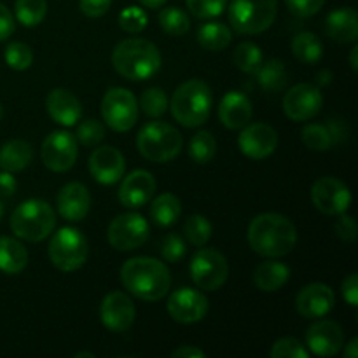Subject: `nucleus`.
<instances>
[{"mask_svg": "<svg viewBox=\"0 0 358 358\" xmlns=\"http://www.w3.org/2000/svg\"><path fill=\"white\" fill-rule=\"evenodd\" d=\"M248 243L262 257H285L297 243L296 226L280 213H261L248 226Z\"/></svg>", "mask_w": 358, "mask_h": 358, "instance_id": "1", "label": "nucleus"}, {"mask_svg": "<svg viewBox=\"0 0 358 358\" xmlns=\"http://www.w3.org/2000/svg\"><path fill=\"white\" fill-rule=\"evenodd\" d=\"M122 285L142 301L163 299L171 287V275L166 264L152 257H133L121 268Z\"/></svg>", "mask_w": 358, "mask_h": 358, "instance_id": "2", "label": "nucleus"}, {"mask_svg": "<svg viewBox=\"0 0 358 358\" xmlns=\"http://www.w3.org/2000/svg\"><path fill=\"white\" fill-rule=\"evenodd\" d=\"M112 65L119 76L129 80H147L161 69V52L145 38H126L112 51Z\"/></svg>", "mask_w": 358, "mask_h": 358, "instance_id": "3", "label": "nucleus"}, {"mask_svg": "<svg viewBox=\"0 0 358 358\" xmlns=\"http://www.w3.org/2000/svg\"><path fill=\"white\" fill-rule=\"evenodd\" d=\"M212 90L205 80L191 79L175 90L170 101L171 115L185 128H198L205 124L212 110Z\"/></svg>", "mask_w": 358, "mask_h": 358, "instance_id": "4", "label": "nucleus"}, {"mask_svg": "<svg viewBox=\"0 0 358 358\" xmlns=\"http://www.w3.org/2000/svg\"><path fill=\"white\" fill-rule=\"evenodd\" d=\"M56 215L51 205L44 199H28L16 206L10 215V229L24 241H42L52 233Z\"/></svg>", "mask_w": 358, "mask_h": 358, "instance_id": "5", "label": "nucleus"}, {"mask_svg": "<svg viewBox=\"0 0 358 358\" xmlns=\"http://www.w3.org/2000/svg\"><path fill=\"white\" fill-rule=\"evenodd\" d=\"M180 131L168 122L152 121L143 126L136 136L138 152L152 163H168L182 150Z\"/></svg>", "mask_w": 358, "mask_h": 358, "instance_id": "6", "label": "nucleus"}, {"mask_svg": "<svg viewBox=\"0 0 358 358\" xmlns=\"http://www.w3.org/2000/svg\"><path fill=\"white\" fill-rule=\"evenodd\" d=\"M278 0H233L229 23L241 35H257L268 30L276 17Z\"/></svg>", "mask_w": 358, "mask_h": 358, "instance_id": "7", "label": "nucleus"}, {"mask_svg": "<svg viewBox=\"0 0 358 358\" xmlns=\"http://www.w3.org/2000/svg\"><path fill=\"white\" fill-rule=\"evenodd\" d=\"M49 259L59 271L72 273L83 268L87 261L90 247L87 240L76 227H62L56 231L49 243Z\"/></svg>", "mask_w": 358, "mask_h": 358, "instance_id": "8", "label": "nucleus"}, {"mask_svg": "<svg viewBox=\"0 0 358 358\" xmlns=\"http://www.w3.org/2000/svg\"><path fill=\"white\" fill-rule=\"evenodd\" d=\"M101 117L114 131H129L138 119V101L135 94L126 87L108 90L101 98Z\"/></svg>", "mask_w": 358, "mask_h": 358, "instance_id": "9", "label": "nucleus"}, {"mask_svg": "<svg viewBox=\"0 0 358 358\" xmlns=\"http://www.w3.org/2000/svg\"><path fill=\"white\" fill-rule=\"evenodd\" d=\"M189 271H191V278L198 289L205 290V292H213L227 282L229 264L219 250L201 248L192 255Z\"/></svg>", "mask_w": 358, "mask_h": 358, "instance_id": "10", "label": "nucleus"}, {"mask_svg": "<svg viewBox=\"0 0 358 358\" xmlns=\"http://www.w3.org/2000/svg\"><path fill=\"white\" fill-rule=\"evenodd\" d=\"M149 222L140 213L129 212L112 219L107 238L110 247L121 252H131L140 248L149 240Z\"/></svg>", "mask_w": 358, "mask_h": 358, "instance_id": "11", "label": "nucleus"}, {"mask_svg": "<svg viewBox=\"0 0 358 358\" xmlns=\"http://www.w3.org/2000/svg\"><path fill=\"white\" fill-rule=\"evenodd\" d=\"M77 154H79L77 138L72 133L62 131V129L45 136L41 147L42 163L48 170L56 171V173L69 171L76 164Z\"/></svg>", "mask_w": 358, "mask_h": 358, "instance_id": "12", "label": "nucleus"}, {"mask_svg": "<svg viewBox=\"0 0 358 358\" xmlns=\"http://www.w3.org/2000/svg\"><path fill=\"white\" fill-rule=\"evenodd\" d=\"M311 201L325 215H341L352 205V192L339 178L322 177L311 187Z\"/></svg>", "mask_w": 358, "mask_h": 358, "instance_id": "13", "label": "nucleus"}, {"mask_svg": "<svg viewBox=\"0 0 358 358\" xmlns=\"http://www.w3.org/2000/svg\"><path fill=\"white\" fill-rule=\"evenodd\" d=\"M282 105L285 115L292 121H310L322 110L324 96L315 84L303 83L287 91Z\"/></svg>", "mask_w": 358, "mask_h": 358, "instance_id": "14", "label": "nucleus"}, {"mask_svg": "<svg viewBox=\"0 0 358 358\" xmlns=\"http://www.w3.org/2000/svg\"><path fill=\"white\" fill-rule=\"evenodd\" d=\"M168 313L178 324H196L208 313V299L201 290L182 287L168 299Z\"/></svg>", "mask_w": 358, "mask_h": 358, "instance_id": "15", "label": "nucleus"}, {"mask_svg": "<svg viewBox=\"0 0 358 358\" xmlns=\"http://www.w3.org/2000/svg\"><path fill=\"white\" fill-rule=\"evenodd\" d=\"M238 145L243 156L250 159H266L278 145V133L266 122H254L241 128Z\"/></svg>", "mask_w": 358, "mask_h": 358, "instance_id": "16", "label": "nucleus"}, {"mask_svg": "<svg viewBox=\"0 0 358 358\" xmlns=\"http://www.w3.org/2000/svg\"><path fill=\"white\" fill-rule=\"evenodd\" d=\"M345 345V332L341 325L332 320H320L306 332L308 352L318 357H336Z\"/></svg>", "mask_w": 358, "mask_h": 358, "instance_id": "17", "label": "nucleus"}, {"mask_svg": "<svg viewBox=\"0 0 358 358\" xmlns=\"http://www.w3.org/2000/svg\"><path fill=\"white\" fill-rule=\"evenodd\" d=\"M87 168H90V173L93 175V178L98 184H117L124 177V156L112 145L98 147L90 156Z\"/></svg>", "mask_w": 358, "mask_h": 358, "instance_id": "18", "label": "nucleus"}, {"mask_svg": "<svg viewBox=\"0 0 358 358\" xmlns=\"http://www.w3.org/2000/svg\"><path fill=\"white\" fill-rule=\"evenodd\" d=\"M135 304L124 292H110L101 301V324L110 332H126L135 322Z\"/></svg>", "mask_w": 358, "mask_h": 358, "instance_id": "19", "label": "nucleus"}, {"mask_svg": "<svg viewBox=\"0 0 358 358\" xmlns=\"http://www.w3.org/2000/svg\"><path fill=\"white\" fill-rule=\"evenodd\" d=\"M334 304V292L325 283H310L303 290H299L296 297V308L299 315L304 318H311V320H317V318L331 313Z\"/></svg>", "mask_w": 358, "mask_h": 358, "instance_id": "20", "label": "nucleus"}, {"mask_svg": "<svg viewBox=\"0 0 358 358\" xmlns=\"http://www.w3.org/2000/svg\"><path fill=\"white\" fill-rule=\"evenodd\" d=\"M156 192V180L145 170H135L122 178L119 189V201L126 208H142L152 199Z\"/></svg>", "mask_w": 358, "mask_h": 358, "instance_id": "21", "label": "nucleus"}, {"mask_svg": "<svg viewBox=\"0 0 358 358\" xmlns=\"http://www.w3.org/2000/svg\"><path fill=\"white\" fill-rule=\"evenodd\" d=\"M58 212L59 215L70 222H80L86 219L91 208V194L87 187L79 182H70L63 185L58 192Z\"/></svg>", "mask_w": 358, "mask_h": 358, "instance_id": "22", "label": "nucleus"}, {"mask_svg": "<svg viewBox=\"0 0 358 358\" xmlns=\"http://www.w3.org/2000/svg\"><path fill=\"white\" fill-rule=\"evenodd\" d=\"M45 108H48V114L51 115L52 121L66 126V128L76 126L83 115L79 98L70 93L69 90H63V87L49 91L48 98H45Z\"/></svg>", "mask_w": 358, "mask_h": 358, "instance_id": "23", "label": "nucleus"}, {"mask_svg": "<svg viewBox=\"0 0 358 358\" xmlns=\"http://www.w3.org/2000/svg\"><path fill=\"white\" fill-rule=\"evenodd\" d=\"M219 119L226 128L241 129L252 119V103L241 91H229L224 94L219 105Z\"/></svg>", "mask_w": 358, "mask_h": 358, "instance_id": "24", "label": "nucleus"}, {"mask_svg": "<svg viewBox=\"0 0 358 358\" xmlns=\"http://www.w3.org/2000/svg\"><path fill=\"white\" fill-rule=\"evenodd\" d=\"M325 31L329 37L341 44L355 42L358 38V14L353 7H339L329 13L325 20Z\"/></svg>", "mask_w": 358, "mask_h": 358, "instance_id": "25", "label": "nucleus"}, {"mask_svg": "<svg viewBox=\"0 0 358 358\" xmlns=\"http://www.w3.org/2000/svg\"><path fill=\"white\" fill-rule=\"evenodd\" d=\"M290 278L289 266L276 261H266L259 264L254 271V283L262 292H276Z\"/></svg>", "mask_w": 358, "mask_h": 358, "instance_id": "26", "label": "nucleus"}, {"mask_svg": "<svg viewBox=\"0 0 358 358\" xmlns=\"http://www.w3.org/2000/svg\"><path fill=\"white\" fill-rule=\"evenodd\" d=\"M34 149L24 140H10L0 149V168L9 173L24 170L31 163Z\"/></svg>", "mask_w": 358, "mask_h": 358, "instance_id": "27", "label": "nucleus"}, {"mask_svg": "<svg viewBox=\"0 0 358 358\" xmlns=\"http://www.w3.org/2000/svg\"><path fill=\"white\" fill-rule=\"evenodd\" d=\"M28 264V252L17 240L0 236V271L6 275H17Z\"/></svg>", "mask_w": 358, "mask_h": 358, "instance_id": "28", "label": "nucleus"}, {"mask_svg": "<svg viewBox=\"0 0 358 358\" xmlns=\"http://www.w3.org/2000/svg\"><path fill=\"white\" fill-rule=\"evenodd\" d=\"M182 213L180 199L171 192H164V194L157 196L152 203H150V219L156 226L159 227H170L178 220Z\"/></svg>", "mask_w": 358, "mask_h": 358, "instance_id": "29", "label": "nucleus"}, {"mask_svg": "<svg viewBox=\"0 0 358 358\" xmlns=\"http://www.w3.org/2000/svg\"><path fill=\"white\" fill-rule=\"evenodd\" d=\"M259 86L268 93H278L287 84V70L285 63L282 59H268L262 62L257 72L254 73Z\"/></svg>", "mask_w": 358, "mask_h": 358, "instance_id": "30", "label": "nucleus"}, {"mask_svg": "<svg viewBox=\"0 0 358 358\" xmlns=\"http://www.w3.org/2000/svg\"><path fill=\"white\" fill-rule=\"evenodd\" d=\"M231 28L219 21H208L203 23L198 30V42L201 48L208 51H222L231 44Z\"/></svg>", "mask_w": 358, "mask_h": 358, "instance_id": "31", "label": "nucleus"}, {"mask_svg": "<svg viewBox=\"0 0 358 358\" xmlns=\"http://www.w3.org/2000/svg\"><path fill=\"white\" fill-rule=\"evenodd\" d=\"M292 52L301 63L306 65H315L324 56V45H322L320 38L311 31H303L297 34L292 41Z\"/></svg>", "mask_w": 358, "mask_h": 358, "instance_id": "32", "label": "nucleus"}, {"mask_svg": "<svg viewBox=\"0 0 358 358\" xmlns=\"http://www.w3.org/2000/svg\"><path fill=\"white\" fill-rule=\"evenodd\" d=\"M16 17L23 27H37L44 21L48 14V2L45 0H16Z\"/></svg>", "mask_w": 358, "mask_h": 358, "instance_id": "33", "label": "nucleus"}, {"mask_svg": "<svg viewBox=\"0 0 358 358\" xmlns=\"http://www.w3.org/2000/svg\"><path fill=\"white\" fill-rule=\"evenodd\" d=\"M217 152V142L210 131H198L189 142V157L198 164H206Z\"/></svg>", "mask_w": 358, "mask_h": 358, "instance_id": "34", "label": "nucleus"}, {"mask_svg": "<svg viewBox=\"0 0 358 358\" xmlns=\"http://www.w3.org/2000/svg\"><path fill=\"white\" fill-rule=\"evenodd\" d=\"M233 62L241 72L245 73H255L261 63L264 62L262 58V51L257 44L254 42H241L233 52Z\"/></svg>", "mask_w": 358, "mask_h": 358, "instance_id": "35", "label": "nucleus"}, {"mask_svg": "<svg viewBox=\"0 0 358 358\" xmlns=\"http://www.w3.org/2000/svg\"><path fill=\"white\" fill-rule=\"evenodd\" d=\"M157 20H159L161 28L168 35H173V37L185 35L189 31V27H191L187 13L178 9V7H164L159 13V16H157Z\"/></svg>", "mask_w": 358, "mask_h": 358, "instance_id": "36", "label": "nucleus"}, {"mask_svg": "<svg viewBox=\"0 0 358 358\" xmlns=\"http://www.w3.org/2000/svg\"><path fill=\"white\" fill-rule=\"evenodd\" d=\"M212 224L203 215H191L184 224V234L196 247H205L212 238Z\"/></svg>", "mask_w": 358, "mask_h": 358, "instance_id": "37", "label": "nucleus"}, {"mask_svg": "<svg viewBox=\"0 0 358 358\" xmlns=\"http://www.w3.org/2000/svg\"><path fill=\"white\" fill-rule=\"evenodd\" d=\"M140 108L149 117H161L168 108V98L161 87H149L140 96Z\"/></svg>", "mask_w": 358, "mask_h": 358, "instance_id": "38", "label": "nucleus"}, {"mask_svg": "<svg viewBox=\"0 0 358 358\" xmlns=\"http://www.w3.org/2000/svg\"><path fill=\"white\" fill-rule=\"evenodd\" d=\"M3 58L10 69L21 72V70L30 69V65L34 63V51L30 45L23 44V42H10L6 48Z\"/></svg>", "mask_w": 358, "mask_h": 358, "instance_id": "39", "label": "nucleus"}, {"mask_svg": "<svg viewBox=\"0 0 358 358\" xmlns=\"http://www.w3.org/2000/svg\"><path fill=\"white\" fill-rule=\"evenodd\" d=\"M301 138H303V143L308 149L317 150V152H325L332 145L331 135H329L327 128L324 124H308L301 131Z\"/></svg>", "mask_w": 358, "mask_h": 358, "instance_id": "40", "label": "nucleus"}, {"mask_svg": "<svg viewBox=\"0 0 358 358\" xmlns=\"http://www.w3.org/2000/svg\"><path fill=\"white\" fill-rule=\"evenodd\" d=\"M269 355L273 358H310V352L299 339L282 338L271 346Z\"/></svg>", "mask_w": 358, "mask_h": 358, "instance_id": "41", "label": "nucleus"}, {"mask_svg": "<svg viewBox=\"0 0 358 358\" xmlns=\"http://www.w3.org/2000/svg\"><path fill=\"white\" fill-rule=\"evenodd\" d=\"M185 6L192 16L199 20H212L224 13L227 0H185Z\"/></svg>", "mask_w": 358, "mask_h": 358, "instance_id": "42", "label": "nucleus"}, {"mask_svg": "<svg viewBox=\"0 0 358 358\" xmlns=\"http://www.w3.org/2000/svg\"><path fill=\"white\" fill-rule=\"evenodd\" d=\"M76 138L79 140L83 145L94 147L105 138V128L100 121L96 119H86L77 126Z\"/></svg>", "mask_w": 358, "mask_h": 358, "instance_id": "43", "label": "nucleus"}, {"mask_svg": "<svg viewBox=\"0 0 358 358\" xmlns=\"http://www.w3.org/2000/svg\"><path fill=\"white\" fill-rule=\"evenodd\" d=\"M119 24L128 34H140L143 28L147 27V14L145 10L140 7H126L121 14H119Z\"/></svg>", "mask_w": 358, "mask_h": 358, "instance_id": "44", "label": "nucleus"}, {"mask_svg": "<svg viewBox=\"0 0 358 358\" xmlns=\"http://www.w3.org/2000/svg\"><path fill=\"white\" fill-rule=\"evenodd\" d=\"M161 255L168 262H178L185 255V243L178 234L170 233L164 236L163 245H161Z\"/></svg>", "mask_w": 358, "mask_h": 358, "instance_id": "45", "label": "nucleus"}, {"mask_svg": "<svg viewBox=\"0 0 358 358\" xmlns=\"http://www.w3.org/2000/svg\"><path fill=\"white\" fill-rule=\"evenodd\" d=\"M290 13L297 17H311L324 7L325 0H285Z\"/></svg>", "mask_w": 358, "mask_h": 358, "instance_id": "46", "label": "nucleus"}, {"mask_svg": "<svg viewBox=\"0 0 358 358\" xmlns=\"http://www.w3.org/2000/svg\"><path fill=\"white\" fill-rule=\"evenodd\" d=\"M338 217L339 219L336 220L334 231H336V234L339 236V240L346 241V243H352V241H355V238H357L355 219H353L352 215H346V212L341 213V215H338Z\"/></svg>", "mask_w": 358, "mask_h": 358, "instance_id": "47", "label": "nucleus"}, {"mask_svg": "<svg viewBox=\"0 0 358 358\" xmlns=\"http://www.w3.org/2000/svg\"><path fill=\"white\" fill-rule=\"evenodd\" d=\"M112 0H79V9L87 17H101L108 13Z\"/></svg>", "mask_w": 358, "mask_h": 358, "instance_id": "48", "label": "nucleus"}, {"mask_svg": "<svg viewBox=\"0 0 358 358\" xmlns=\"http://www.w3.org/2000/svg\"><path fill=\"white\" fill-rule=\"evenodd\" d=\"M325 128H327L329 135H331L332 143H341L348 138L350 129H348V124H346L343 119H332V121L327 122Z\"/></svg>", "mask_w": 358, "mask_h": 358, "instance_id": "49", "label": "nucleus"}, {"mask_svg": "<svg viewBox=\"0 0 358 358\" xmlns=\"http://www.w3.org/2000/svg\"><path fill=\"white\" fill-rule=\"evenodd\" d=\"M343 297H345L346 303L350 306L357 308L358 306V275L352 273L348 278L343 282Z\"/></svg>", "mask_w": 358, "mask_h": 358, "instance_id": "50", "label": "nucleus"}, {"mask_svg": "<svg viewBox=\"0 0 358 358\" xmlns=\"http://www.w3.org/2000/svg\"><path fill=\"white\" fill-rule=\"evenodd\" d=\"M14 28H16V23H14L13 14L3 3H0V42L9 38L13 35Z\"/></svg>", "mask_w": 358, "mask_h": 358, "instance_id": "51", "label": "nucleus"}, {"mask_svg": "<svg viewBox=\"0 0 358 358\" xmlns=\"http://www.w3.org/2000/svg\"><path fill=\"white\" fill-rule=\"evenodd\" d=\"M16 178L9 171H2L0 173V198H13L16 194Z\"/></svg>", "mask_w": 358, "mask_h": 358, "instance_id": "52", "label": "nucleus"}, {"mask_svg": "<svg viewBox=\"0 0 358 358\" xmlns=\"http://www.w3.org/2000/svg\"><path fill=\"white\" fill-rule=\"evenodd\" d=\"M171 357L175 358H203L206 357V353L203 350L194 348V346H180V348L173 350Z\"/></svg>", "mask_w": 358, "mask_h": 358, "instance_id": "53", "label": "nucleus"}, {"mask_svg": "<svg viewBox=\"0 0 358 358\" xmlns=\"http://www.w3.org/2000/svg\"><path fill=\"white\" fill-rule=\"evenodd\" d=\"M345 357L346 358H357L358 357V339L353 338L352 341L346 345L345 348Z\"/></svg>", "mask_w": 358, "mask_h": 358, "instance_id": "54", "label": "nucleus"}, {"mask_svg": "<svg viewBox=\"0 0 358 358\" xmlns=\"http://www.w3.org/2000/svg\"><path fill=\"white\" fill-rule=\"evenodd\" d=\"M318 86H327V84L332 83V72L331 70H322L320 73H318Z\"/></svg>", "mask_w": 358, "mask_h": 358, "instance_id": "55", "label": "nucleus"}, {"mask_svg": "<svg viewBox=\"0 0 358 358\" xmlns=\"http://www.w3.org/2000/svg\"><path fill=\"white\" fill-rule=\"evenodd\" d=\"M143 7H149V9H159L163 7L168 0H138Z\"/></svg>", "mask_w": 358, "mask_h": 358, "instance_id": "56", "label": "nucleus"}, {"mask_svg": "<svg viewBox=\"0 0 358 358\" xmlns=\"http://www.w3.org/2000/svg\"><path fill=\"white\" fill-rule=\"evenodd\" d=\"M357 55H358V45H353L352 51H350V65H352V69L355 70V72H357V69H358Z\"/></svg>", "mask_w": 358, "mask_h": 358, "instance_id": "57", "label": "nucleus"}, {"mask_svg": "<svg viewBox=\"0 0 358 358\" xmlns=\"http://www.w3.org/2000/svg\"><path fill=\"white\" fill-rule=\"evenodd\" d=\"M76 358H83V357H87V358H94V353H90V352H79L73 355Z\"/></svg>", "mask_w": 358, "mask_h": 358, "instance_id": "58", "label": "nucleus"}, {"mask_svg": "<svg viewBox=\"0 0 358 358\" xmlns=\"http://www.w3.org/2000/svg\"><path fill=\"white\" fill-rule=\"evenodd\" d=\"M2 117H3V107L2 103H0V121H2Z\"/></svg>", "mask_w": 358, "mask_h": 358, "instance_id": "59", "label": "nucleus"}, {"mask_svg": "<svg viewBox=\"0 0 358 358\" xmlns=\"http://www.w3.org/2000/svg\"><path fill=\"white\" fill-rule=\"evenodd\" d=\"M2 215H3V205L2 201H0V219H2Z\"/></svg>", "mask_w": 358, "mask_h": 358, "instance_id": "60", "label": "nucleus"}]
</instances>
